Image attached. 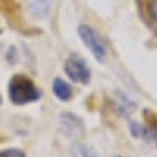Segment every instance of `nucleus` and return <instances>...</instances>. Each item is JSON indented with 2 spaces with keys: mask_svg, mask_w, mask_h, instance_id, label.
<instances>
[{
  "mask_svg": "<svg viewBox=\"0 0 157 157\" xmlns=\"http://www.w3.org/2000/svg\"><path fill=\"white\" fill-rule=\"evenodd\" d=\"M9 99L13 104L24 106L29 102H35L40 99V91L37 90V86L33 84V80L26 75H15L9 80V88H7Z\"/></svg>",
  "mask_w": 157,
  "mask_h": 157,
  "instance_id": "obj_1",
  "label": "nucleus"
},
{
  "mask_svg": "<svg viewBox=\"0 0 157 157\" xmlns=\"http://www.w3.org/2000/svg\"><path fill=\"white\" fill-rule=\"evenodd\" d=\"M77 31H78V37L82 40V44L93 53V57H95L99 62H104L108 49H106V44H104L102 37H101L93 28H90L88 24H80Z\"/></svg>",
  "mask_w": 157,
  "mask_h": 157,
  "instance_id": "obj_2",
  "label": "nucleus"
},
{
  "mask_svg": "<svg viewBox=\"0 0 157 157\" xmlns=\"http://www.w3.org/2000/svg\"><path fill=\"white\" fill-rule=\"evenodd\" d=\"M64 71L73 82H80V84H88L91 78V71H90L88 64L84 62V59H80L77 55H71L66 59Z\"/></svg>",
  "mask_w": 157,
  "mask_h": 157,
  "instance_id": "obj_3",
  "label": "nucleus"
},
{
  "mask_svg": "<svg viewBox=\"0 0 157 157\" xmlns=\"http://www.w3.org/2000/svg\"><path fill=\"white\" fill-rule=\"evenodd\" d=\"M53 93H55V97H57L59 101H70V99L73 97L71 86H70L66 80H62V78H55V80H53Z\"/></svg>",
  "mask_w": 157,
  "mask_h": 157,
  "instance_id": "obj_4",
  "label": "nucleus"
},
{
  "mask_svg": "<svg viewBox=\"0 0 157 157\" xmlns=\"http://www.w3.org/2000/svg\"><path fill=\"white\" fill-rule=\"evenodd\" d=\"M49 6H51V0H29L28 4L31 15H35L37 18H42L49 13Z\"/></svg>",
  "mask_w": 157,
  "mask_h": 157,
  "instance_id": "obj_5",
  "label": "nucleus"
},
{
  "mask_svg": "<svg viewBox=\"0 0 157 157\" xmlns=\"http://www.w3.org/2000/svg\"><path fill=\"white\" fill-rule=\"evenodd\" d=\"M60 121H62V126H64V130L66 132H73V133H78V132H82V122L78 121L75 115H71V113H62L60 115Z\"/></svg>",
  "mask_w": 157,
  "mask_h": 157,
  "instance_id": "obj_6",
  "label": "nucleus"
},
{
  "mask_svg": "<svg viewBox=\"0 0 157 157\" xmlns=\"http://www.w3.org/2000/svg\"><path fill=\"white\" fill-rule=\"evenodd\" d=\"M144 117H146V121H148V126H144V139L154 141V143L157 144V117L152 115L148 110H146Z\"/></svg>",
  "mask_w": 157,
  "mask_h": 157,
  "instance_id": "obj_7",
  "label": "nucleus"
},
{
  "mask_svg": "<svg viewBox=\"0 0 157 157\" xmlns=\"http://www.w3.org/2000/svg\"><path fill=\"white\" fill-rule=\"evenodd\" d=\"M130 130H132V135H133V137H143V139H144V126L132 122V124H130Z\"/></svg>",
  "mask_w": 157,
  "mask_h": 157,
  "instance_id": "obj_8",
  "label": "nucleus"
},
{
  "mask_svg": "<svg viewBox=\"0 0 157 157\" xmlns=\"http://www.w3.org/2000/svg\"><path fill=\"white\" fill-rule=\"evenodd\" d=\"M0 157H26L22 150H15V148H9V150H2Z\"/></svg>",
  "mask_w": 157,
  "mask_h": 157,
  "instance_id": "obj_9",
  "label": "nucleus"
},
{
  "mask_svg": "<svg viewBox=\"0 0 157 157\" xmlns=\"http://www.w3.org/2000/svg\"><path fill=\"white\" fill-rule=\"evenodd\" d=\"M148 11H150V18L154 20V24L157 26V0H150V4H148Z\"/></svg>",
  "mask_w": 157,
  "mask_h": 157,
  "instance_id": "obj_10",
  "label": "nucleus"
},
{
  "mask_svg": "<svg viewBox=\"0 0 157 157\" xmlns=\"http://www.w3.org/2000/svg\"><path fill=\"white\" fill-rule=\"evenodd\" d=\"M78 155L80 157H97L90 148H78Z\"/></svg>",
  "mask_w": 157,
  "mask_h": 157,
  "instance_id": "obj_11",
  "label": "nucleus"
},
{
  "mask_svg": "<svg viewBox=\"0 0 157 157\" xmlns=\"http://www.w3.org/2000/svg\"><path fill=\"white\" fill-rule=\"evenodd\" d=\"M0 104H2V95H0Z\"/></svg>",
  "mask_w": 157,
  "mask_h": 157,
  "instance_id": "obj_12",
  "label": "nucleus"
}]
</instances>
